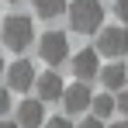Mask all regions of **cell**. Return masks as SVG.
<instances>
[{
    "instance_id": "1",
    "label": "cell",
    "mask_w": 128,
    "mask_h": 128,
    "mask_svg": "<svg viewBox=\"0 0 128 128\" xmlns=\"http://www.w3.org/2000/svg\"><path fill=\"white\" fill-rule=\"evenodd\" d=\"M66 18L76 35H97L104 21V7H100V0H73L66 7Z\"/></svg>"
},
{
    "instance_id": "2",
    "label": "cell",
    "mask_w": 128,
    "mask_h": 128,
    "mask_svg": "<svg viewBox=\"0 0 128 128\" xmlns=\"http://www.w3.org/2000/svg\"><path fill=\"white\" fill-rule=\"evenodd\" d=\"M0 42H4V48H10V52H24L28 45L35 42V21L24 18V14L4 18V24H0Z\"/></svg>"
},
{
    "instance_id": "3",
    "label": "cell",
    "mask_w": 128,
    "mask_h": 128,
    "mask_svg": "<svg viewBox=\"0 0 128 128\" xmlns=\"http://www.w3.org/2000/svg\"><path fill=\"white\" fill-rule=\"evenodd\" d=\"M38 56H42V62L48 69L62 66L69 59V38H66L62 31H45L42 38H38Z\"/></svg>"
},
{
    "instance_id": "4",
    "label": "cell",
    "mask_w": 128,
    "mask_h": 128,
    "mask_svg": "<svg viewBox=\"0 0 128 128\" xmlns=\"http://www.w3.org/2000/svg\"><path fill=\"white\" fill-rule=\"evenodd\" d=\"M94 48H97L100 56H107V59H121L128 52V31L125 28H100Z\"/></svg>"
},
{
    "instance_id": "5",
    "label": "cell",
    "mask_w": 128,
    "mask_h": 128,
    "mask_svg": "<svg viewBox=\"0 0 128 128\" xmlns=\"http://www.w3.org/2000/svg\"><path fill=\"white\" fill-rule=\"evenodd\" d=\"M35 80H38V73H35V66L28 62V59H18V62L7 66V90L24 94V90L35 86Z\"/></svg>"
},
{
    "instance_id": "6",
    "label": "cell",
    "mask_w": 128,
    "mask_h": 128,
    "mask_svg": "<svg viewBox=\"0 0 128 128\" xmlns=\"http://www.w3.org/2000/svg\"><path fill=\"white\" fill-rule=\"evenodd\" d=\"M73 76L76 80H94V76H100V52L97 48H80L76 56H73Z\"/></svg>"
},
{
    "instance_id": "7",
    "label": "cell",
    "mask_w": 128,
    "mask_h": 128,
    "mask_svg": "<svg viewBox=\"0 0 128 128\" xmlns=\"http://www.w3.org/2000/svg\"><path fill=\"white\" fill-rule=\"evenodd\" d=\"M90 104H94V94H90V86H86L83 80H76V83L66 86V94H62L66 114H80V111H86Z\"/></svg>"
},
{
    "instance_id": "8",
    "label": "cell",
    "mask_w": 128,
    "mask_h": 128,
    "mask_svg": "<svg viewBox=\"0 0 128 128\" xmlns=\"http://www.w3.org/2000/svg\"><path fill=\"white\" fill-rule=\"evenodd\" d=\"M18 125L21 128H42L45 125V100L42 97H31L18 104Z\"/></svg>"
},
{
    "instance_id": "9",
    "label": "cell",
    "mask_w": 128,
    "mask_h": 128,
    "mask_svg": "<svg viewBox=\"0 0 128 128\" xmlns=\"http://www.w3.org/2000/svg\"><path fill=\"white\" fill-rule=\"evenodd\" d=\"M35 86H38V97H42V100H62V94H66L62 76H56L52 69H48V73H42V76L35 80Z\"/></svg>"
},
{
    "instance_id": "10",
    "label": "cell",
    "mask_w": 128,
    "mask_h": 128,
    "mask_svg": "<svg viewBox=\"0 0 128 128\" xmlns=\"http://www.w3.org/2000/svg\"><path fill=\"white\" fill-rule=\"evenodd\" d=\"M100 83H104V90H125V83H128V69H125L121 62L104 66V69H100Z\"/></svg>"
},
{
    "instance_id": "11",
    "label": "cell",
    "mask_w": 128,
    "mask_h": 128,
    "mask_svg": "<svg viewBox=\"0 0 128 128\" xmlns=\"http://www.w3.org/2000/svg\"><path fill=\"white\" fill-rule=\"evenodd\" d=\"M35 4V14L38 18H59V14H66V7H69V0H31Z\"/></svg>"
},
{
    "instance_id": "12",
    "label": "cell",
    "mask_w": 128,
    "mask_h": 128,
    "mask_svg": "<svg viewBox=\"0 0 128 128\" xmlns=\"http://www.w3.org/2000/svg\"><path fill=\"white\" fill-rule=\"evenodd\" d=\"M90 111H94L97 118H111V114L118 111V100L111 97V90H104V94H94V104H90Z\"/></svg>"
},
{
    "instance_id": "13",
    "label": "cell",
    "mask_w": 128,
    "mask_h": 128,
    "mask_svg": "<svg viewBox=\"0 0 128 128\" xmlns=\"http://www.w3.org/2000/svg\"><path fill=\"white\" fill-rule=\"evenodd\" d=\"M10 111V90H4L0 86V121H4V114Z\"/></svg>"
},
{
    "instance_id": "14",
    "label": "cell",
    "mask_w": 128,
    "mask_h": 128,
    "mask_svg": "<svg viewBox=\"0 0 128 128\" xmlns=\"http://www.w3.org/2000/svg\"><path fill=\"white\" fill-rule=\"evenodd\" d=\"M80 128H104V118L90 114V118H83V121H80Z\"/></svg>"
},
{
    "instance_id": "15",
    "label": "cell",
    "mask_w": 128,
    "mask_h": 128,
    "mask_svg": "<svg viewBox=\"0 0 128 128\" xmlns=\"http://www.w3.org/2000/svg\"><path fill=\"white\" fill-rule=\"evenodd\" d=\"M114 100H118V111L128 118V90H118V97H114Z\"/></svg>"
},
{
    "instance_id": "16",
    "label": "cell",
    "mask_w": 128,
    "mask_h": 128,
    "mask_svg": "<svg viewBox=\"0 0 128 128\" xmlns=\"http://www.w3.org/2000/svg\"><path fill=\"white\" fill-rule=\"evenodd\" d=\"M114 14L121 21H128V0H114Z\"/></svg>"
},
{
    "instance_id": "17",
    "label": "cell",
    "mask_w": 128,
    "mask_h": 128,
    "mask_svg": "<svg viewBox=\"0 0 128 128\" xmlns=\"http://www.w3.org/2000/svg\"><path fill=\"white\" fill-rule=\"evenodd\" d=\"M42 128H73V125H69L66 118H52V121H45Z\"/></svg>"
},
{
    "instance_id": "18",
    "label": "cell",
    "mask_w": 128,
    "mask_h": 128,
    "mask_svg": "<svg viewBox=\"0 0 128 128\" xmlns=\"http://www.w3.org/2000/svg\"><path fill=\"white\" fill-rule=\"evenodd\" d=\"M0 128H21L18 121H0Z\"/></svg>"
},
{
    "instance_id": "19",
    "label": "cell",
    "mask_w": 128,
    "mask_h": 128,
    "mask_svg": "<svg viewBox=\"0 0 128 128\" xmlns=\"http://www.w3.org/2000/svg\"><path fill=\"white\" fill-rule=\"evenodd\" d=\"M111 128H128V121H114V125H111Z\"/></svg>"
},
{
    "instance_id": "20",
    "label": "cell",
    "mask_w": 128,
    "mask_h": 128,
    "mask_svg": "<svg viewBox=\"0 0 128 128\" xmlns=\"http://www.w3.org/2000/svg\"><path fill=\"white\" fill-rule=\"evenodd\" d=\"M0 73H7V66H4V56H0Z\"/></svg>"
},
{
    "instance_id": "21",
    "label": "cell",
    "mask_w": 128,
    "mask_h": 128,
    "mask_svg": "<svg viewBox=\"0 0 128 128\" xmlns=\"http://www.w3.org/2000/svg\"><path fill=\"white\" fill-rule=\"evenodd\" d=\"M10 4H18V0H10Z\"/></svg>"
},
{
    "instance_id": "22",
    "label": "cell",
    "mask_w": 128,
    "mask_h": 128,
    "mask_svg": "<svg viewBox=\"0 0 128 128\" xmlns=\"http://www.w3.org/2000/svg\"><path fill=\"white\" fill-rule=\"evenodd\" d=\"M0 21H4V18H0Z\"/></svg>"
}]
</instances>
